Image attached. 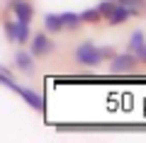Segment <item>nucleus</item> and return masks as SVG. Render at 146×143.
Returning a JSON list of instances; mask_svg holds the SVG:
<instances>
[{
  "label": "nucleus",
  "mask_w": 146,
  "mask_h": 143,
  "mask_svg": "<svg viewBox=\"0 0 146 143\" xmlns=\"http://www.w3.org/2000/svg\"><path fill=\"white\" fill-rule=\"evenodd\" d=\"M15 68L22 73V75H32L34 73V56H32L29 51H17L15 53Z\"/></svg>",
  "instance_id": "6"
},
{
  "label": "nucleus",
  "mask_w": 146,
  "mask_h": 143,
  "mask_svg": "<svg viewBox=\"0 0 146 143\" xmlns=\"http://www.w3.org/2000/svg\"><path fill=\"white\" fill-rule=\"evenodd\" d=\"M10 3H12V0H10Z\"/></svg>",
  "instance_id": "18"
},
{
  "label": "nucleus",
  "mask_w": 146,
  "mask_h": 143,
  "mask_svg": "<svg viewBox=\"0 0 146 143\" xmlns=\"http://www.w3.org/2000/svg\"><path fill=\"white\" fill-rule=\"evenodd\" d=\"M12 92H17V95H20L32 109H36V112H42V109H44V97L39 95V92L29 90V87H22V85H15V87H12Z\"/></svg>",
  "instance_id": "4"
},
{
  "label": "nucleus",
  "mask_w": 146,
  "mask_h": 143,
  "mask_svg": "<svg viewBox=\"0 0 146 143\" xmlns=\"http://www.w3.org/2000/svg\"><path fill=\"white\" fill-rule=\"evenodd\" d=\"M76 61L85 68H95L102 63V56H100V49L93 44V41H83V44L76 49Z\"/></svg>",
  "instance_id": "1"
},
{
  "label": "nucleus",
  "mask_w": 146,
  "mask_h": 143,
  "mask_svg": "<svg viewBox=\"0 0 146 143\" xmlns=\"http://www.w3.org/2000/svg\"><path fill=\"white\" fill-rule=\"evenodd\" d=\"M144 44H146V34H144L141 29H136V32H131L129 41H127V51L136 56V53L141 51V46H144Z\"/></svg>",
  "instance_id": "8"
},
{
  "label": "nucleus",
  "mask_w": 146,
  "mask_h": 143,
  "mask_svg": "<svg viewBox=\"0 0 146 143\" xmlns=\"http://www.w3.org/2000/svg\"><path fill=\"white\" fill-rule=\"evenodd\" d=\"M44 27H46V34H58V32H63L61 17L54 15V12H49V15L44 17Z\"/></svg>",
  "instance_id": "10"
},
{
  "label": "nucleus",
  "mask_w": 146,
  "mask_h": 143,
  "mask_svg": "<svg viewBox=\"0 0 146 143\" xmlns=\"http://www.w3.org/2000/svg\"><path fill=\"white\" fill-rule=\"evenodd\" d=\"M115 5H117L115 0H102V3H100V5H98V12H100V15H102V17H107L110 12H112V7H115Z\"/></svg>",
  "instance_id": "14"
},
{
  "label": "nucleus",
  "mask_w": 146,
  "mask_h": 143,
  "mask_svg": "<svg viewBox=\"0 0 146 143\" xmlns=\"http://www.w3.org/2000/svg\"><path fill=\"white\" fill-rule=\"evenodd\" d=\"M3 29H5V36H7V41H10V44H15V22H12V20L3 22Z\"/></svg>",
  "instance_id": "15"
},
{
  "label": "nucleus",
  "mask_w": 146,
  "mask_h": 143,
  "mask_svg": "<svg viewBox=\"0 0 146 143\" xmlns=\"http://www.w3.org/2000/svg\"><path fill=\"white\" fill-rule=\"evenodd\" d=\"M29 36H32V32H29V22H20V20H15V44H27V41H29Z\"/></svg>",
  "instance_id": "9"
},
{
  "label": "nucleus",
  "mask_w": 146,
  "mask_h": 143,
  "mask_svg": "<svg viewBox=\"0 0 146 143\" xmlns=\"http://www.w3.org/2000/svg\"><path fill=\"white\" fill-rule=\"evenodd\" d=\"M54 51V41L49 39L46 32H36V34L29 36V53L34 58H44Z\"/></svg>",
  "instance_id": "2"
},
{
  "label": "nucleus",
  "mask_w": 146,
  "mask_h": 143,
  "mask_svg": "<svg viewBox=\"0 0 146 143\" xmlns=\"http://www.w3.org/2000/svg\"><path fill=\"white\" fill-rule=\"evenodd\" d=\"M100 56H102V58H112V56H115V51H112L110 46H105V49H100Z\"/></svg>",
  "instance_id": "16"
},
{
  "label": "nucleus",
  "mask_w": 146,
  "mask_h": 143,
  "mask_svg": "<svg viewBox=\"0 0 146 143\" xmlns=\"http://www.w3.org/2000/svg\"><path fill=\"white\" fill-rule=\"evenodd\" d=\"M78 17H80V24H98V22L102 20V15L98 12V7H90V10H83Z\"/></svg>",
  "instance_id": "12"
},
{
  "label": "nucleus",
  "mask_w": 146,
  "mask_h": 143,
  "mask_svg": "<svg viewBox=\"0 0 146 143\" xmlns=\"http://www.w3.org/2000/svg\"><path fill=\"white\" fill-rule=\"evenodd\" d=\"M136 58H139V63H146V44L141 46V51L136 53Z\"/></svg>",
  "instance_id": "17"
},
{
  "label": "nucleus",
  "mask_w": 146,
  "mask_h": 143,
  "mask_svg": "<svg viewBox=\"0 0 146 143\" xmlns=\"http://www.w3.org/2000/svg\"><path fill=\"white\" fill-rule=\"evenodd\" d=\"M61 24H63V29H71V32H76L80 27V17L76 15V12H61Z\"/></svg>",
  "instance_id": "11"
},
{
  "label": "nucleus",
  "mask_w": 146,
  "mask_h": 143,
  "mask_svg": "<svg viewBox=\"0 0 146 143\" xmlns=\"http://www.w3.org/2000/svg\"><path fill=\"white\" fill-rule=\"evenodd\" d=\"M129 17H131V12L127 10L124 5H119V3H117V5L112 7V12L107 15V22H110L112 27H117V24H124V22L129 20Z\"/></svg>",
  "instance_id": "7"
},
{
  "label": "nucleus",
  "mask_w": 146,
  "mask_h": 143,
  "mask_svg": "<svg viewBox=\"0 0 146 143\" xmlns=\"http://www.w3.org/2000/svg\"><path fill=\"white\" fill-rule=\"evenodd\" d=\"M10 10L15 12V20L20 22H32V17H34V7L29 0H12Z\"/></svg>",
  "instance_id": "5"
},
{
  "label": "nucleus",
  "mask_w": 146,
  "mask_h": 143,
  "mask_svg": "<svg viewBox=\"0 0 146 143\" xmlns=\"http://www.w3.org/2000/svg\"><path fill=\"white\" fill-rule=\"evenodd\" d=\"M136 63H139V58H136L134 53L124 51V53L112 56V61H110V71H112V73H134L136 71Z\"/></svg>",
  "instance_id": "3"
},
{
  "label": "nucleus",
  "mask_w": 146,
  "mask_h": 143,
  "mask_svg": "<svg viewBox=\"0 0 146 143\" xmlns=\"http://www.w3.org/2000/svg\"><path fill=\"white\" fill-rule=\"evenodd\" d=\"M115 3L124 5L127 10L131 12V15H139V12H144V10H146V0H115Z\"/></svg>",
  "instance_id": "13"
}]
</instances>
